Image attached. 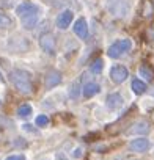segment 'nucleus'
<instances>
[{
	"instance_id": "2eb2a0df",
	"label": "nucleus",
	"mask_w": 154,
	"mask_h": 160,
	"mask_svg": "<svg viewBox=\"0 0 154 160\" xmlns=\"http://www.w3.org/2000/svg\"><path fill=\"white\" fill-rule=\"evenodd\" d=\"M141 14L145 18H151L154 14V5L151 0H143V5H141Z\"/></svg>"
},
{
	"instance_id": "bb28decb",
	"label": "nucleus",
	"mask_w": 154,
	"mask_h": 160,
	"mask_svg": "<svg viewBox=\"0 0 154 160\" xmlns=\"http://www.w3.org/2000/svg\"><path fill=\"white\" fill-rule=\"evenodd\" d=\"M0 105H2V101H0Z\"/></svg>"
},
{
	"instance_id": "6e6552de",
	"label": "nucleus",
	"mask_w": 154,
	"mask_h": 160,
	"mask_svg": "<svg viewBox=\"0 0 154 160\" xmlns=\"http://www.w3.org/2000/svg\"><path fill=\"white\" fill-rule=\"evenodd\" d=\"M149 132V126L146 121H138V122H134L129 129H127V133L129 135H145Z\"/></svg>"
},
{
	"instance_id": "7ed1b4c3",
	"label": "nucleus",
	"mask_w": 154,
	"mask_h": 160,
	"mask_svg": "<svg viewBox=\"0 0 154 160\" xmlns=\"http://www.w3.org/2000/svg\"><path fill=\"white\" fill-rule=\"evenodd\" d=\"M127 75H129L127 69L124 66H121V64H116V66H113L110 69V78H112V82H115V83H123L124 80L127 78Z\"/></svg>"
},
{
	"instance_id": "a878e982",
	"label": "nucleus",
	"mask_w": 154,
	"mask_h": 160,
	"mask_svg": "<svg viewBox=\"0 0 154 160\" xmlns=\"http://www.w3.org/2000/svg\"><path fill=\"white\" fill-rule=\"evenodd\" d=\"M152 121H154V112H152Z\"/></svg>"
},
{
	"instance_id": "f3484780",
	"label": "nucleus",
	"mask_w": 154,
	"mask_h": 160,
	"mask_svg": "<svg viewBox=\"0 0 154 160\" xmlns=\"http://www.w3.org/2000/svg\"><path fill=\"white\" fill-rule=\"evenodd\" d=\"M18 115H19L21 118H28V116L32 115V105L22 104V105L18 108Z\"/></svg>"
},
{
	"instance_id": "9d476101",
	"label": "nucleus",
	"mask_w": 154,
	"mask_h": 160,
	"mask_svg": "<svg viewBox=\"0 0 154 160\" xmlns=\"http://www.w3.org/2000/svg\"><path fill=\"white\" fill-rule=\"evenodd\" d=\"M38 13L39 11H35V13H30V14H25L21 18L22 21V27L27 28V30H33L35 25L38 24Z\"/></svg>"
},
{
	"instance_id": "6ab92c4d",
	"label": "nucleus",
	"mask_w": 154,
	"mask_h": 160,
	"mask_svg": "<svg viewBox=\"0 0 154 160\" xmlns=\"http://www.w3.org/2000/svg\"><path fill=\"white\" fill-rule=\"evenodd\" d=\"M102 68H104V61H102L101 58H98V60L90 66V72H93V74H96V75H98V74H101V72H102Z\"/></svg>"
},
{
	"instance_id": "a211bd4d",
	"label": "nucleus",
	"mask_w": 154,
	"mask_h": 160,
	"mask_svg": "<svg viewBox=\"0 0 154 160\" xmlns=\"http://www.w3.org/2000/svg\"><path fill=\"white\" fill-rule=\"evenodd\" d=\"M79 94H80V83H79V80H77V82H74L72 87L69 88V98L71 99H77Z\"/></svg>"
},
{
	"instance_id": "423d86ee",
	"label": "nucleus",
	"mask_w": 154,
	"mask_h": 160,
	"mask_svg": "<svg viewBox=\"0 0 154 160\" xmlns=\"http://www.w3.org/2000/svg\"><path fill=\"white\" fill-rule=\"evenodd\" d=\"M74 33L77 35V38L87 39V36H88V25H87V21L84 18L75 21V24H74Z\"/></svg>"
},
{
	"instance_id": "5701e85b",
	"label": "nucleus",
	"mask_w": 154,
	"mask_h": 160,
	"mask_svg": "<svg viewBox=\"0 0 154 160\" xmlns=\"http://www.w3.org/2000/svg\"><path fill=\"white\" fill-rule=\"evenodd\" d=\"M5 160H25V157H24L22 154H14V155H10V157H7Z\"/></svg>"
},
{
	"instance_id": "39448f33",
	"label": "nucleus",
	"mask_w": 154,
	"mask_h": 160,
	"mask_svg": "<svg viewBox=\"0 0 154 160\" xmlns=\"http://www.w3.org/2000/svg\"><path fill=\"white\" fill-rule=\"evenodd\" d=\"M60 82H61V74H60L58 71H55V69H50V71L46 74V78H44V85H46V88H47V90H50V88L57 87Z\"/></svg>"
},
{
	"instance_id": "1a4fd4ad",
	"label": "nucleus",
	"mask_w": 154,
	"mask_h": 160,
	"mask_svg": "<svg viewBox=\"0 0 154 160\" xmlns=\"http://www.w3.org/2000/svg\"><path fill=\"white\" fill-rule=\"evenodd\" d=\"M129 148L134 152H146L149 149V141L146 138H135L134 141H131Z\"/></svg>"
},
{
	"instance_id": "dca6fc26",
	"label": "nucleus",
	"mask_w": 154,
	"mask_h": 160,
	"mask_svg": "<svg viewBox=\"0 0 154 160\" xmlns=\"http://www.w3.org/2000/svg\"><path fill=\"white\" fill-rule=\"evenodd\" d=\"M138 74H140L143 78H146V80H152V78H154V72H152V69H151L148 64H143V66H140V69H138Z\"/></svg>"
},
{
	"instance_id": "f8f14e48",
	"label": "nucleus",
	"mask_w": 154,
	"mask_h": 160,
	"mask_svg": "<svg viewBox=\"0 0 154 160\" xmlns=\"http://www.w3.org/2000/svg\"><path fill=\"white\" fill-rule=\"evenodd\" d=\"M123 102H124V101H123L121 94H118V93H112V94H109V96H107V101H105L107 107L112 108V110L120 108V107L123 105Z\"/></svg>"
},
{
	"instance_id": "f03ea898",
	"label": "nucleus",
	"mask_w": 154,
	"mask_h": 160,
	"mask_svg": "<svg viewBox=\"0 0 154 160\" xmlns=\"http://www.w3.org/2000/svg\"><path fill=\"white\" fill-rule=\"evenodd\" d=\"M131 47H132L131 39H127V38H126V39H120V41H115V42L109 47L107 55H109L110 58H120L121 55H124L126 52H129Z\"/></svg>"
},
{
	"instance_id": "4be33fe9",
	"label": "nucleus",
	"mask_w": 154,
	"mask_h": 160,
	"mask_svg": "<svg viewBox=\"0 0 154 160\" xmlns=\"http://www.w3.org/2000/svg\"><path fill=\"white\" fill-rule=\"evenodd\" d=\"M82 155H84V151H82L80 148H75V149L72 151V157H74V158H80Z\"/></svg>"
},
{
	"instance_id": "ddd939ff",
	"label": "nucleus",
	"mask_w": 154,
	"mask_h": 160,
	"mask_svg": "<svg viewBox=\"0 0 154 160\" xmlns=\"http://www.w3.org/2000/svg\"><path fill=\"white\" fill-rule=\"evenodd\" d=\"M98 93H99V85L95 83V82H88V83L84 87V96H85L87 99L93 98V96L98 94Z\"/></svg>"
},
{
	"instance_id": "412c9836",
	"label": "nucleus",
	"mask_w": 154,
	"mask_h": 160,
	"mask_svg": "<svg viewBox=\"0 0 154 160\" xmlns=\"http://www.w3.org/2000/svg\"><path fill=\"white\" fill-rule=\"evenodd\" d=\"M47 124H49V118H47L46 115H39V116L36 118V126L44 127V126H47Z\"/></svg>"
},
{
	"instance_id": "4468645a",
	"label": "nucleus",
	"mask_w": 154,
	"mask_h": 160,
	"mask_svg": "<svg viewBox=\"0 0 154 160\" xmlns=\"http://www.w3.org/2000/svg\"><path fill=\"white\" fill-rule=\"evenodd\" d=\"M131 87H132V91L135 94H143L146 91V83L141 82V80H138V78H134L132 80V85Z\"/></svg>"
},
{
	"instance_id": "f257e3e1",
	"label": "nucleus",
	"mask_w": 154,
	"mask_h": 160,
	"mask_svg": "<svg viewBox=\"0 0 154 160\" xmlns=\"http://www.w3.org/2000/svg\"><path fill=\"white\" fill-rule=\"evenodd\" d=\"M11 80L14 88L22 94H32L33 93V83H32V75L24 69H14L11 72Z\"/></svg>"
},
{
	"instance_id": "aec40b11",
	"label": "nucleus",
	"mask_w": 154,
	"mask_h": 160,
	"mask_svg": "<svg viewBox=\"0 0 154 160\" xmlns=\"http://www.w3.org/2000/svg\"><path fill=\"white\" fill-rule=\"evenodd\" d=\"M11 24H13V21L5 13L0 11V27H2V28H8V27H11Z\"/></svg>"
},
{
	"instance_id": "393cba45",
	"label": "nucleus",
	"mask_w": 154,
	"mask_h": 160,
	"mask_svg": "<svg viewBox=\"0 0 154 160\" xmlns=\"http://www.w3.org/2000/svg\"><path fill=\"white\" fill-rule=\"evenodd\" d=\"M0 82H2V83H5V78H3V75H2V72H0Z\"/></svg>"
},
{
	"instance_id": "20e7f679",
	"label": "nucleus",
	"mask_w": 154,
	"mask_h": 160,
	"mask_svg": "<svg viewBox=\"0 0 154 160\" xmlns=\"http://www.w3.org/2000/svg\"><path fill=\"white\" fill-rule=\"evenodd\" d=\"M39 47L47 53H54L55 52V38H54V35H50V33L41 35L39 36Z\"/></svg>"
},
{
	"instance_id": "b1692460",
	"label": "nucleus",
	"mask_w": 154,
	"mask_h": 160,
	"mask_svg": "<svg viewBox=\"0 0 154 160\" xmlns=\"http://www.w3.org/2000/svg\"><path fill=\"white\" fill-rule=\"evenodd\" d=\"M55 160H68V158H66V155H64V154L58 152V154H57V157H55Z\"/></svg>"
},
{
	"instance_id": "0eeeda50",
	"label": "nucleus",
	"mask_w": 154,
	"mask_h": 160,
	"mask_svg": "<svg viewBox=\"0 0 154 160\" xmlns=\"http://www.w3.org/2000/svg\"><path fill=\"white\" fill-rule=\"evenodd\" d=\"M71 22H72V11H69V10H64L57 18V27L60 30H66L71 25Z\"/></svg>"
},
{
	"instance_id": "9b49d317",
	"label": "nucleus",
	"mask_w": 154,
	"mask_h": 160,
	"mask_svg": "<svg viewBox=\"0 0 154 160\" xmlns=\"http://www.w3.org/2000/svg\"><path fill=\"white\" fill-rule=\"evenodd\" d=\"M35 11H39V8H38L36 5L30 3V2L21 3V5L16 8V14H18L19 18H22V16H25V14H30V13H35Z\"/></svg>"
}]
</instances>
